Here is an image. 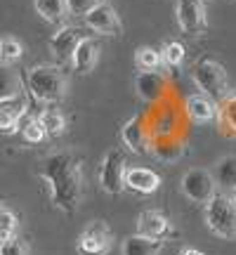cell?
<instances>
[{
	"mask_svg": "<svg viewBox=\"0 0 236 255\" xmlns=\"http://www.w3.org/2000/svg\"><path fill=\"white\" fill-rule=\"evenodd\" d=\"M38 177L50 187V199L62 213H76L83 199V158L71 151L50 154L40 163Z\"/></svg>",
	"mask_w": 236,
	"mask_h": 255,
	"instance_id": "obj_1",
	"label": "cell"
},
{
	"mask_svg": "<svg viewBox=\"0 0 236 255\" xmlns=\"http://www.w3.org/2000/svg\"><path fill=\"white\" fill-rule=\"evenodd\" d=\"M26 85L38 102H47V104L59 102L66 95V76L59 66H52V64H40L28 69Z\"/></svg>",
	"mask_w": 236,
	"mask_h": 255,
	"instance_id": "obj_2",
	"label": "cell"
},
{
	"mask_svg": "<svg viewBox=\"0 0 236 255\" xmlns=\"http://www.w3.org/2000/svg\"><path fill=\"white\" fill-rule=\"evenodd\" d=\"M206 222L210 232L220 239H236V201L232 199V194L218 191L206 203Z\"/></svg>",
	"mask_w": 236,
	"mask_h": 255,
	"instance_id": "obj_3",
	"label": "cell"
},
{
	"mask_svg": "<svg viewBox=\"0 0 236 255\" xmlns=\"http://www.w3.org/2000/svg\"><path fill=\"white\" fill-rule=\"evenodd\" d=\"M194 83L199 85V90H203L206 97H210L213 102L225 100L227 92V73L222 69V64L210 59V57H203L194 64Z\"/></svg>",
	"mask_w": 236,
	"mask_h": 255,
	"instance_id": "obj_4",
	"label": "cell"
},
{
	"mask_svg": "<svg viewBox=\"0 0 236 255\" xmlns=\"http://www.w3.org/2000/svg\"><path fill=\"white\" fill-rule=\"evenodd\" d=\"M182 191L194 203H208L218 194V184L210 170L206 168H191L182 177Z\"/></svg>",
	"mask_w": 236,
	"mask_h": 255,
	"instance_id": "obj_5",
	"label": "cell"
},
{
	"mask_svg": "<svg viewBox=\"0 0 236 255\" xmlns=\"http://www.w3.org/2000/svg\"><path fill=\"white\" fill-rule=\"evenodd\" d=\"M125 158L118 149H111L107 151L104 161H102V168H100V184L102 189L107 194H120L125 189Z\"/></svg>",
	"mask_w": 236,
	"mask_h": 255,
	"instance_id": "obj_6",
	"label": "cell"
},
{
	"mask_svg": "<svg viewBox=\"0 0 236 255\" xmlns=\"http://www.w3.org/2000/svg\"><path fill=\"white\" fill-rule=\"evenodd\" d=\"M109 248H111V229L102 220L90 222L78 237V251L83 255H104Z\"/></svg>",
	"mask_w": 236,
	"mask_h": 255,
	"instance_id": "obj_7",
	"label": "cell"
},
{
	"mask_svg": "<svg viewBox=\"0 0 236 255\" xmlns=\"http://www.w3.org/2000/svg\"><path fill=\"white\" fill-rule=\"evenodd\" d=\"M85 26L92 28L95 33H104V36H118L123 31L120 17L116 14V9L111 7L109 2H97L95 7L83 17Z\"/></svg>",
	"mask_w": 236,
	"mask_h": 255,
	"instance_id": "obj_8",
	"label": "cell"
},
{
	"mask_svg": "<svg viewBox=\"0 0 236 255\" xmlns=\"http://www.w3.org/2000/svg\"><path fill=\"white\" fill-rule=\"evenodd\" d=\"M177 21L180 28L189 36H199L208 28L203 0H177Z\"/></svg>",
	"mask_w": 236,
	"mask_h": 255,
	"instance_id": "obj_9",
	"label": "cell"
},
{
	"mask_svg": "<svg viewBox=\"0 0 236 255\" xmlns=\"http://www.w3.org/2000/svg\"><path fill=\"white\" fill-rule=\"evenodd\" d=\"M137 234L142 237H149V239H168L173 237L175 232L170 227V220L165 218L163 213L158 210H144L139 218H137Z\"/></svg>",
	"mask_w": 236,
	"mask_h": 255,
	"instance_id": "obj_10",
	"label": "cell"
},
{
	"mask_svg": "<svg viewBox=\"0 0 236 255\" xmlns=\"http://www.w3.org/2000/svg\"><path fill=\"white\" fill-rule=\"evenodd\" d=\"M81 40H83L81 31L76 26H62L55 36L50 38V50H52V55H55L59 62H71V57Z\"/></svg>",
	"mask_w": 236,
	"mask_h": 255,
	"instance_id": "obj_11",
	"label": "cell"
},
{
	"mask_svg": "<svg viewBox=\"0 0 236 255\" xmlns=\"http://www.w3.org/2000/svg\"><path fill=\"white\" fill-rule=\"evenodd\" d=\"M120 137L135 154H149V130H146L142 116H132L125 126L120 128Z\"/></svg>",
	"mask_w": 236,
	"mask_h": 255,
	"instance_id": "obj_12",
	"label": "cell"
},
{
	"mask_svg": "<svg viewBox=\"0 0 236 255\" xmlns=\"http://www.w3.org/2000/svg\"><path fill=\"white\" fill-rule=\"evenodd\" d=\"M135 90L139 100L156 102L165 92V76L161 71H139L135 78Z\"/></svg>",
	"mask_w": 236,
	"mask_h": 255,
	"instance_id": "obj_13",
	"label": "cell"
},
{
	"mask_svg": "<svg viewBox=\"0 0 236 255\" xmlns=\"http://www.w3.org/2000/svg\"><path fill=\"white\" fill-rule=\"evenodd\" d=\"M100 52H102L100 43H97L95 38H83L71 57L73 69L78 73H90L92 69L97 66V62H100Z\"/></svg>",
	"mask_w": 236,
	"mask_h": 255,
	"instance_id": "obj_14",
	"label": "cell"
},
{
	"mask_svg": "<svg viewBox=\"0 0 236 255\" xmlns=\"http://www.w3.org/2000/svg\"><path fill=\"white\" fill-rule=\"evenodd\" d=\"M161 187V177L149 168H127L125 189L139 191V194H154Z\"/></svg>",
	"mask_w": 236,
	"mask_h": 255,
	"instance_id": "obj_15",
	"label": "cell"
},
{
	"mask_svg": "<svg viewBox=\"0 0 236 255\" xmlns=\"http://www.w3.org/2000/svg\"><path fill=\"white\" fill-rule=\"evenodd\" d=\"M21 90H24L21 73L12 64H0V102L17 100L21 97Z\"/></svg>",
	"mask_w": 236,
	"mask_h": 255,
	"instance_id": "obj_16",
	"label": "cell"
},
{
	"mask_svg": "<svg viewBox=\"0 0 236 255\" xmlns=\"http://www.w3.org/2000/svg\"><path fill=\"white\" fill-rule=\"evenodd\" d=\"M161 251H163L161 239H149L142 234H132V237L123 239V246H120L123 255H161Z\"/></svg>",
	"mask_w": 236,
	"mask_h": 255,
	"instance_id": "obj_17",
	"label": "cell"
},
{
	"mask_svg": "<svg viewBox=\"0 0 236 255\" xmlns=\"http://www.w3.org/2000/svg\"><path fill=\"white\" fill-rule=\"evenodd\" d=\"M184 111H187V116L191 121H196V123H208V121L218 119V104L210 100V97H189V100L184 102Z\"/></svg>",
	"mask_w": 236,
	"mask_h": 255,
	"instance_id": "obj_18",
	"label": "cell"
},
{
	"mask_svg": "<svg viewBox=\"0 0 236 255\" xmlns=\"http://www.w3.org/2000/svg\"><path fill=\"white\" fill-rule=\"evenodd\" d=\"M24 114H26V100L24 97L0 102V132H14L19 128V119Z\"/></svg>",
	"mask_w": 236,
	"mask_h": 255,
	"instance_id": "obj_19",
	"label": "cell"
},
{
	"mask_svg": "<svg viewBox=\"0 0 236 255\" xmlns=\"http://www.w3.org/2000/svg\"><path fill=\"white\" fill-rule=\"evenodd\" d=\"M213 177H215L218 189L232 194L236 189V156H222L213 168Z\"/></svg>",
	"mask_w": 236,
	"mask_h": 255,
	"instance_id": "obj_20",
	"label": "cell"
},
{
	"mask_svg": "<svg viewBox=\"0 0 236 255\" xmlns=\"http://www.w3.org/2000/svg\"><path fill=\"white\" fill-rule=\"evenodd\" d=\"M33 7L47 24H55V26H59L69 14L66 0H33Z\"/></svg>",
	"mask_w": 236,
	"mask_h": 255,
	"instance_id": "obj_21",
	"label": "cell"
},
{
	"mask_svg": "<svg viewBox=\"0 0 236 255\" xmlns=\"http://www.w3.org/2000/svg\"><path fill=\"white\" fill-rule=\"evenodd\" d=\"M218 119L220 126L225 128V132L236 137V92H232L222 100V104L218 107Z\"/></svg>",
	"mask_w": 236,
	"mask_h": 255,
	"instance_id": "obj_22",
	"label": "cell"
},
{
	"mask_svg": "<svg viewBox=\"0 0 236 255\" xmlns=\"http://www.w3.org/2000/svg\"><path fill=\"white\" fill-rule=\"evenodd\" d=\"M135 62L142 71H158L161 69V62H163V55L154 50L149 45H142L135 50Z\"/></svg>",
	"mask_w": 236,
	"mask_h": 255,
	"instance_id": "obj_23",
	"label": "cell"
},
{
	"mask_svg": "<svg viewBox=\"0 0 236 255\" xmlns=\"http://www.w3.org/2000/svg\"><path fill=\"white\" fill-rule=\"evenodd\" d=\"M24 55V45L19 43L17 38L5 36L0 38V64H14L21 59Z\"/></svg>",
	"mask_w": 236,
	"mask_h": 255,
	"instance_id": "obj_24",
	"label": "cell"
},
{
	"mask_svg": "<svg viewBox=\"0 0 236 255\" xmlns=\"http://www.w3.org/2000/svg\"><path fill=\"white\" fill-rule=\"evenodd\" d=\"M38 121L43 123V128H45L47 135H52V137L62 135L64 128H66V121H64L62 111H57V109H45L40 116H38Z\"/></svg>",
	"mask_w": 236,
	"mask_h": 255,
	"instance_id": "obj_25",
	"label": "cell"
},
{
	"mask_svg": "<svg viewBox=\"0 0 236 255\" xmlns=\"http://www.w3.org/2000/svg\"><path fill=\"white\" fill-rule=\"evenodd\" d=\"M17 229H19L17 215H14V213H12L9 208L0 206V244L17 237Z\"/></svg>",
	"mask_w": 236,
	"mask_h": 255,
	"instance_id": "obj_26",
	"label": "cell"
},
{
	"mask_svg": "<svg viewBox=\"0 0 236 255\" xmlns=\"http://www.w3.org/2000/svg\"><path fill=\"white\" fill-rule=\"evenodd\" d=\"M21 135H24V139L26 142H31V144H38V142H43L47 137L45 128H43V123L38 119H28L26 123H24V128H21Z\"/></svg>",
	"mask_w": 236,
	"mask_h": 255,
	"instance_id": "obj_27",
	"label": "cell"
},
{
	"mask_svg": "<svg viewBox=\"0 0 236 255\" xmlns=\"http://www.w3.org/2000/svg\"><path fill=\"white\" fill-rule=\"evenodd\" d=\"M154 154L161 158V161H165V163H173V161H177L182 154H184V146L180 144V142H163V144H158L154 149Z\"/></svg>",
	"mask_w": 236,
	"mask_h": 255,
	"instance_id": "obj_28",
	"label": "cell"
},
{
	"mask_svg": "<svg viewBox=\"0 0 236 255\" xmlns=\"http://www.w3.org/2000/svg\"><path fill=\"white\" fill-rule=\"evenodd\" d=\"M163 62L170 64V66H180L182 62H184V57H187V50H184V45H182L180 40H173V43H168V45L163 47Z\"/></svg>",
	"mask_w": 236,
	"mask_h": 255,
	"instance_id": "obj_29",
	"label": "cell"
},
{
	"mask_svg": "<svg viewBox=\"0 0 236 255\" xmlns=\"http://www.w3.org/2000/svg\"><path fill=\"white\" fill-rule=\"evenodd\" d=\"M0 255H28V248L21 239H9V241H2L0 244Z\"/></svg>",
	"mask_w": 236,
	"mask_h": 255,
	"instance_id": "obj_30",
	"label": "cell"
},
{
	"mask_svg": "<svg viewBox=\"0 0 236 255\" xmlns=\"http://www.w3.org/2000/svg\"><path fill=\"white\" fill-rule=\"evenodd\" d=\"M100 0H66V7H69V14H76V17H85Z\"/></svg>",
	"mask_w": 236,
	"mask_h": 255,
	"instance_id": "obj_31",
	"label": "cell"
},
{
	"mask_svg": "<svg viewBox=\"0 0 236 255\" xmlns=\"http://www.w3.org/2000/svg\"><path fill=\"white\" fill-rule=\"evenodd\" d=\"M182 255H206V253H203V251H196V248H184Z\"/></svg>",
	"mask_w": 236,
	"mask_h": 255,
	"instance_id": "obj_32",
	"label": "cell"
},
{
	"mask_svg": "<svg viewBox=\"0 0 236 255\" xmlns=\"http://www.w3.org/2000/svg\"><path fill=\"white\" fill-rule=\"evenodd\" d=\"M232 199H234V201H236V189H234V191H232Z\"/></svg>",
	"mask_w": 236,
	"mask_h": 255,
	"instance_id": "obj_33",
	"label": "cell"
},
{
	"mask_svg": "<svg viewBox=\"0 0 236 255\" xmlns=\"http://www.w3.org/2000/svg\"><path fill=\"white\" fill-rule=\"evenodd\" d=\"M100 2H109V0H100Z\"/></svg>",
	"mask_w": 236,
	"mask_h": 255,
	"instance_id": "obj_34",
	"label": "cell"
}]
</instances>
